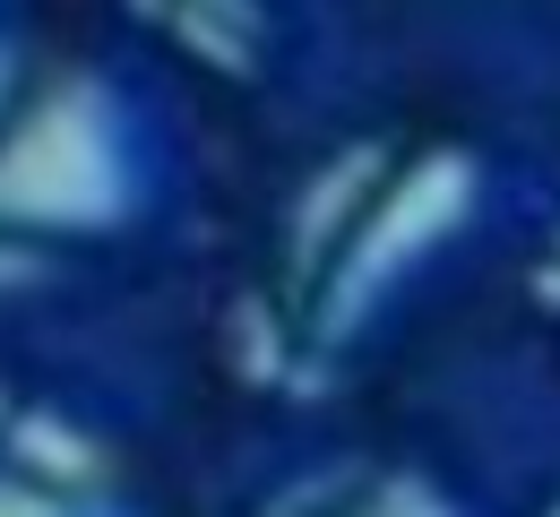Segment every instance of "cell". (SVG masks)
<instances>
[{"label":"cell","instance_id":"obj_1","mask_svg":"<svg viewBox=\"0 0 560 517\" xmlns=\"http://www.w3.org/2000/svg\"><path fill=\"white\" fill-rule=\"evenodd\" d=\"M0 517H86V509H70V501L44 492V483H0Z\"/></svg>","mask_w":560,"mask_h":517}]
</instances>
